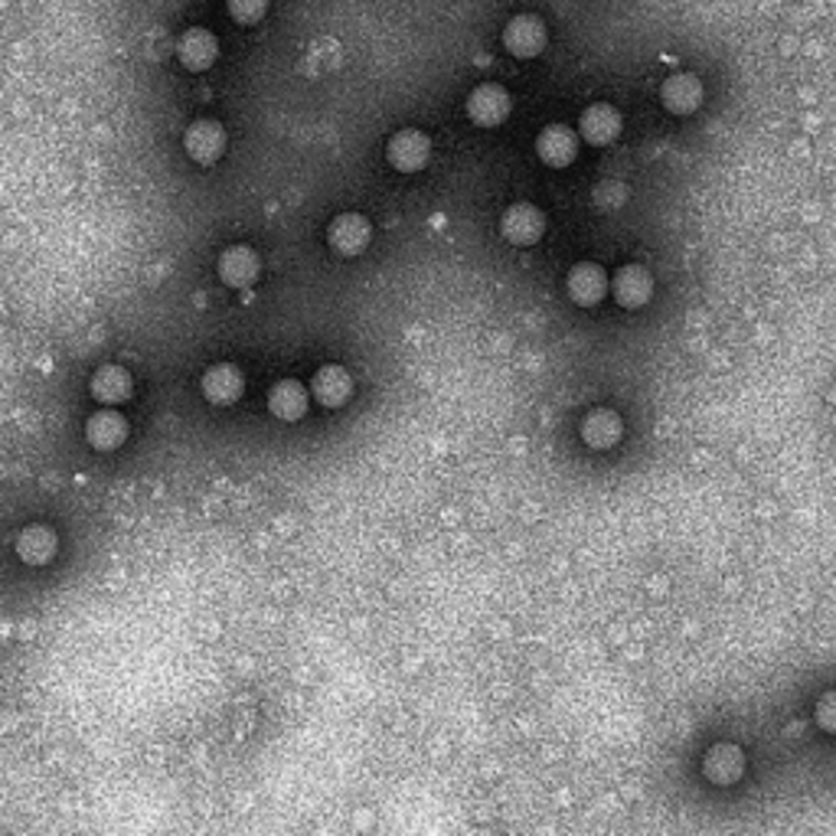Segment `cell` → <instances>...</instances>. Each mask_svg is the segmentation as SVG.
Returning a JSON list of instances; mask_svg holds the SVG:
<instances>
[{"mask_svg":"<svg viewBox=\"0 0 836 836\" xmlns=\"http://www.w3.org/2000/svg\"><path fill=\"white\" fill-rule=\"evenodd\" d=\"M89 386H92V396H95L99 403H105V406H118V403L132 399V389H135L128 370H125V366H115V363L99 366V370L92 373V383H89Z\"/></svg>","mask_w":836,"mask_h":836,"instance_id":"2e32d148","label":"cell"},{"mask_svg":"<svg viewBox=\"0 0 836 836\" xmlns=\"http://www.w3.org/2000/svg\"><path fill=\"white\" fill-rule=\"evenodd\" d=\"M310 393L324 409H340L353 396V380L343 366H320L310 380Z\"/></svg>","mask_w":836,"mask_h":836,"instance_id":"8fae6325","label":"cell"},{"mask_svg":"<svg viewBox=\"0 0 836 836\" xmlns=\"http://www.w3.org/2000/svg\"><path fill=\"white\" fill-rule=\"evenodd\" d=\"M536 154L546 167H568L578 154V138L572 128L565 125H550L540 138H536Z\"/></svg>","mask_w":836,"mask_h":836,"instance_id":"d6986e66","label":"cell"},{"mask_svg":"<svg viewBox=\"0 0 836 836\" xmlns=\"http://www.w3.org/2000/svg\"><path fill=\"white\" fill-rule=\"evenodd\" d=\"M608 291L614 294L621 307H644L654 297V279L644 266H624L614 272Z\"/></svg>","mask_w":836,"mask_h":836,"instance_id":"9c48e42d","label":"cell"},{"mask_svg":"<svg viewBox=\"0 0 836 836\" xmlns=\"http://www.w3.org/2000/svg\"><path fill=\"white\" fill-rule=\"evenodd\" d=\"M177 59L190 72H206L219 59V39L210 30H203V26H190L177 39Z\"/></svg>","mask_w":836,"mask_h":836,"instance_id":"8992f818","label":"cell"},{"mask_svg":"<svg viewBox=\"0 0 836 836\" xmlns=\"http://www.w3.org/2000/svg\"><path fill=\"white\" fill-rule=\"evenodd\" d=\"M608 287H611V279L598 262H578L565 279V291L578 307H595L598 301H605Z\"/></svg>","mask_w":836,"mask_h":836,"instance_id":"5b68a950","label":"cell"},{"mask_svg":"<svg viewBox=\"0 0 836 836\" xmlns=\"http://www.w3.org/2000/svg\"><path fill=\"white\" fill-rule=\"evenodd\" d=\"M624 434V425H621V416L611 413V409H591L585 421H581V438L588 448L595 451H608L621 441Z\"/></svg>","mask_w":836,"mask_h":836,"instance_id":"ac0fdd59","label":"cell"},{"mask_svg":"<svg viewBox=\"0 0 836 836\" xmlns=\"http://www.w3.org/2000/svg\"><path fill=\"white\" fill-rule=\"evenodd\" d=\"M269 409L281 421H297L307 413V389L297 380H281L269 393Z\"/></svg>","mask_w":836,"mask_h":836,"instance_id":"ffe728a7","label":"cell"},{"mask_svg":"<svg viewBox=\"0 0 836 836\" xmlns=\"http://www.w3.org/2000/svg\"><path fill=\"white\" fill-rule=\"evenodd\" d=\"M16 556L26 565H46L56 556V533L49 527H26L16 536Z\"/></svg>","mask_w":836,"mask_h":836,"instance_id":"44dd1931","label":"cell"},{"mask_svg":"<svg viewBox=\"0 0 836 836\" xmlns=\"http://www.w3.org/2000/svg\"><path fill=\"white\" fill-rule=\"evenodd\" d=\"M660 99H664V109L670 115H693L702 105V82L690 72H677L664 82Z\"/></svg>","mask_w":836,"mask_h":836,"instance_id":"4fadbf2b","label":"cell"},{"mask_svg":"<svg viewBox=\"0 0 836 836\" xmlns=\"http://www.w3.org/2000/svg\"><path fill=\"white\" fill-rule=\"evenodd\" d=\"M500 233L513 246H536L543 239V233H546V216L533 203H513L500 216Z\"/></svg>","mask_w":836,"mask_h":836,"instance_id":"3957f363","label":"cell"},{"mask_svg":"<svg viewBox=\"0 0 836 836\" xmlns=\"http://www.w3.org/2000/svg\"><path fill=\"white\" fill-rule=\"evenodd\" d=\"M259 272H262L259 256L249 246H229L219 256V279H223L226 287H252L256 279H259Z\"/></svg>","mask_w":836,"mask_h":836,"instance_id":"30bf717a","label":"cell"},{"mask_svg":"<svg viewBox=\"0 0 836 836\" xmlns=\"http://www.w3.org/2000/svg\"><path fill=\"white\" fill-rule=\"evenodd\" d=\"M702 775L712 784H735V781H742V775H745V752L738 745H728V742L709 748V755L702 758Z\"/></svg>","mask_w":836,"mask_h":836,"instance_id":"7c38bea8","label":"cell"},{"mask_svg":"<svg viewBox=\"0 0 836 836\" xmlns=\"http://www.w3.org/2000/svg\"><path fill=\"white\" fill-rule=\"evenodd\" d=\"M578 132H581V138L588 140V144L605 147V144H611V140L621 135V115L611 105H605V102L588 105L581 112V118H578Z\"/></svg>","mask_w":836,"mask_h":836,"instance_id":"9a60e30c","label":"cell"},{"mask_svg":"<svg viewBox=\"0 0 836 836\" xmlns=\"http://www.w3.org/2000/svg\"><path fill=\"white\" fill-rule=\"evenodd\" d=\"M386 157L396 170L403 173H416L428 160H431V140L425 138L416 128H403L396 132L386 144Z\"/></svg>","mask_w":836,"mask_h":836,"instance_id":"ba28073f","label":"cell"},{"mask_svg":"<svg viewBox=\"0 0 836 836\" xmlns=\"http://www.w3.org/2000/svg\"><path fill=\"white\" fill-rule=\"evenodd\" d=\"M546 23L536 13H517L504 30V46L517 59H533L546 49Z\"/></svg>","mask_w":836,"mask_h":836,"instance_id":"7a4b0ae2","label":"cell"},{"mask_svg":"<svg viewBox=\"0 0 836 836\" xmlns=\"http://www.w3.org/2000/svg\"><path fill=\"white\" fill-rule=\"evenodd\" d=\"M370 239H373V229H370V223H366V216H360V213H340V216H334L330 219V226H327V242H330V249L334 252H340V256H360L366 246H370Z\"/></svg>","mask_w":836,"mask_h":836,"instance_id":"277c9868","label":"cell"},{"mask_svg":"<svg viewBox=\"0 0 836 836\" xmlns=\"http://www.w3.org/2000/svg\"><path fill=\"white\" fill-rule=\"evenodd\" d=\"M183 147H187V154H190L196 163L210 167V163H216V160L223 157V150H226V132H223L219 122L200 118V122H193V125L183 132Z\"/></svg>","mask_w":836,"mask_h":836,"instance_id":"52a82bcc","label":"cell"},{"mask_svg":"<svg viewBox=\"0 0 836 836\" xmlns=\"http://www.w3.org/2000/svg\"><path fill=\"white\" fill-rule=\"evenodd\" d=\"M246 389V380L236 366L229 363H219V366H210L203 373V396L213 403V406H233Z\"/></svg>","mask_w":836,"mask_h":836,"instance_id":"5bb4252c","label":"cell"},{"mask_svg":"<svg viewBox=\"0 0 836 836\" xmlns=\"http://www.w3.org/2000/svg\"><path fill=\"white\" fill-rule=\"evenodd\" d=\"M817 725H821L824 732L836 735V690L824 693L821 702H817Z\"/></svg>","mask_w":836,"mask_h":836,"instance_id":"603a6c76","label":"cell"},{"mask_svg":"<svg viewBox=\"0 0 836 836\" xmlns=\"http://www.w3.org/2000/svg\"><path fill=\"white\" fill-rule=\"evenodd\" d=\"M86 438L95 451H118L128 438V421H125V416L112 413V409H102V413L89 418Z\"/></svg>","mask_w":836,"mask_h":836,"instance_id":"e0dca14e","label":"cell"},{"mask_svg":"<svg viewBox=\"0 0 836 836\" xmlns=\"http://www.w3.org/2000/svg\"><path fill=\"white\" fill-rule=\"evenodd\" d=\"M510 109H513V99H510V92H507L504 86H497V82H484V86H477V89L467 95V118H471L477 128H497V125H504L507 115H510Z\"/></svg>","mask_w":836,"mask_h":836,"instance_id":"6da1fadb","label":"cell"},{"mask_svg":"<svg viewBox=\"0 0 836 836\" xmlns=\"http://www.w3.org/2000/svg\"><path fill=\"white\" fill-rule=\"evenodd\" d=\"M226 10L236 23L256 26L269 13V0H226Z\"/></svg>","mask_w":836,"mask_h":836,"instance_id":"7402d4cb","label":"cell"}]
</instances>
